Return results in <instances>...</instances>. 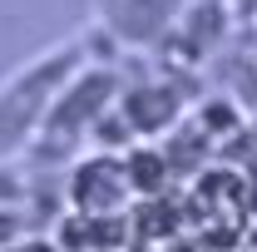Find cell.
Segmentation results:
<instances>
[{
    "mask_svg": "<svg viewBox=\"0 0 257 252\" xmlns=\"http://www.w3.org/2000/svg\"><path fill=\"white\" fill-rule=\"evenodd\" d=\"M84 60H89L84 45H79V40H64L55 50L35 55L20 74H10V79L0 84V158H10L15 149H25L35 134L45 129L60 89L74 79V69Z\"/></svg>",
    "mask_w": 257,
    "mask_h": 252,
    "instance_id": "6da1fadb",
    "label": "cell"
},
{
    "mask_svg": "<svg viewBox=\"0 0 257 252\" xmlns=\"http://www.w3.org/2000/svg\"><path fill=\"white\" fill-rule=\"evenodd\" d=\"M183 5L188 0H99V35L119 40L124 50H159Z\"/></svg>",
    "mask_w": 257,
    "mask_h": 252,
    "instance_id": "7a4b0ae2",
    "label": "cell"
},
{
    "mask_svg": "<svg viewBox=\"0 0 257 252\" xmlns=\"http://www.w3.org/2000/svg\"><path fill=\"white\" fill-rule=\"evenodd\" d=\"M237 5V15H257V0H232Z\"/></svg>",
    "mask_w": 257,
    "mask_h": 252,
    "instance_id": "3957f363",
    "label": "cell"
}]
</instances>
